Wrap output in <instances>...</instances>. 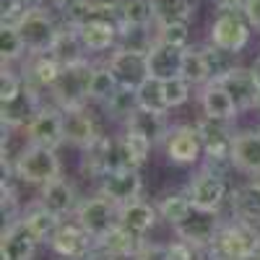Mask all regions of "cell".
Returning <instances> with one entry per match:
<instances>
[{
	"label": "cell",
	"mask_w": 260,
	"mask_h": 260,
	"mask_svg": "<svg viewBox=\"0 0 260 260\" xmlns=\"http://www.w3.org/2000/svg\"><path fill=\"white\" fill-rule=\"evenodd\" d=\"M16 29L21 31V37H24L29 55L31 52H50L52 42H55V37L60 31V26L55 24V18L45 8H39V6H34Z\"/></svg>",
	"instance_id": "9c48e42d"
},
{
	"label": "cell",
	"mask_w": 260,
	"mask_h": 260,
	"mask_svg": "<svg viewBox=\"0 0 260 260\" xmlns=\"http://www.w3.org/2000/svg\"><path fill=\"white\" fill-rule=\"evenodd\" d=\"M24 55H29V50L21 31L16 26H0V57H3V65H11Z\"/></svg>",
	"instance_id": "74e56055"
},
{
	"label": "cell",
	"mask_w": 260,
	"mask_h": 260,
	"mask_svg": "<svg viewBox=\"0 0 260 260\" xmlns=\"http://www.w3.org/2000/svg\"><path fill=\"white\" fill-rule=\"evenodd\" d=\"M83 260H122V257H117L115 252H110L107 247H102L99 242H94V247L83 255Z\"/></svg>",
	"instance_id": "c3c4849f"
},
{
	"label": "cell",
	"mask_w": 260,
	"mask_h": 260,
	"mask_svg": "<svg viewBox=\"0 0 260 260\" xmlns=\"http://www.w3.org/2000/svg\"><path fill=\"white\" fill-rule=\"evenodd\" d=\"M260 252V226L234 219L224 224L208 247L211 260H252Z\"/></svg>",
	"instance_id": "6da1fadb"
},
{
	"label": "cell",
	"mask_w": 260,
	"mask_h": 260,
	"mask_svg": "<svg viewBox=\"0 0 260 260\" xmlns=\"http://www.w3.org/2000/svg\"><path fill=\"white\" fill-rule=\"evenodd\" d=\"M96 242H99L102 247H107L110 252H115L117 257H122V260H125V257L133 260V257L138 255V250L143 247V234L127 229V226H122V224H115L104 237H99Z\"/></svg>",
	"instance_id": "4316f807"
},
{
	"label": "cell",
	"mask_w": 260,
	"mask_h": 260,
	"mask_svg": "<svg viewBox=\"0 0 260 260\" xmlns=\"http://www.w3.org/2000/svg\"><path fill=\"white\" fill-rule=\"evenodd\" d=\"M120 89V81L117 76L110 71V65H99L94 68V76H91V102H99V104H107L110 96Z\"/></svg>",
	"instance_id": "f35d334b"
},
{
	"label": "cell",
	"mask_w": 260,
	"mask_h": 260,
	"mask_svg": "<svg viewBox=\"0 0 260 260\" xmlns=\"http://www.w3.org/2000/svg\"><path fill=\"white\" fill-rule=\"evenodd\" d=\"M156 216H159V208L148 206L143 201H133V203H125L117 208V224L133 229L138 234H146L148 229H154Z\"/></svg>",
	"instance_id": "f1b7e54d"
},
{
	"label": "cell",
	"mask_w": 260,
	"mask_h": 260,
	"mask_svg": "<svg viewBox=\"0 0 260 260\" xmlns=\"http://www.w3.org/2000/svg\"><path fill=\"white\" fill-rule=\"evenodd\" d=\"M39 203L45 206L47 211H52L55 216H60V219H62V216H68V213H76V208H78L76 187L60 175V177L50 180L47 185H42Z\"/></svg>",
	"instance_id": "603a6c76"
},
{
	"label": "cell",
	"mask_w": 260,
	"mask_h": 260,
	"mask_svg": "<svg viewBox=\"0 0 260 260\" xmlns=\"http://www.w3.org/2000/svg\"><path fill=\"white\" fill-rule=\"evenodd\" d=\"M247 0H219L221 8H245Z\"/></svg>",
	"instance_id": "681fc988"
},
{
	"label": "cell",
	"mask_w": 260,
	"mask_h": 260,
	"mask_svg": "<svg viewBox=\"0 0 260 260\" xmlns=\"http://www.w3.org/2000/svg\"><path fill=\"white\" fill-rule=\"evenodd\" d=\"M167 250H169V260H195V257H198V255H195V247L187 245L185 240L167 245Z\"/></svg>",
	"instance_id": "bcb514c9"
},
{
	"label": "cell",
	"mask_w": 260,
	"mask_h": 260,
	"mask_svg": "<svg viewBox=\"0 0 260 260\" xmlns=\"http://www.w3.org/2000/svg\"><path fill=\"white\" fill-rule=\"evenodd\" d=\"M232 122L234 120H216L203 115L195 127L198 136L203 141V156H206V167L224 175L229 167H234L232 161V143H234V133H232Z\"/></svg>",
	"instance_id": "7a4b0ae2"
},
{
	"label": "cell",
	"mask_w": 260,
	"mask_h": 260,
	"mask_svg": "<svg viewBox=\"0 0 260 260\" xmlns=\"http://www.w3.org/2000/svg\"><path fill=\"white\" fill-rule=\"evenodd\" d=\"M62 120H65V141L78 148H89L102 136L94 115L89 112V104L76 107V110H62Z\"/></svg>",
	"instance_id": "ffe728a7"
},
{
	"label": "cell",
	"mask_w": 260,
	"mask_h": 260,
	"mask_svg": "<svg viewBox=\"0 0 260 260\" xmlns=\"http://www.w3.org/2000/svg\"><path fill=\"white\" fill-rule=\"evenodd\" d=\"M107 115H110L112 120H127L130 115H133L138 110V94L136 89H130V86H120V89L110 96V102L104 104Z\"/></svg>",
	"instance_id": "8d00e7d4"
},
{
	"label": "cell",
	"mask_w": 260,
	"mask_h": 260,
	"mask_svg": "<svg viewBox=\"0 0 260 260\" xmlns=\"http://www.w3.org/2000/svg\"><path fill=\"white\" fill-rule=\"evenodd\" d=\"M122 138H125V146H127V151H130V156H133L136 167H141V164L151 156V148H154V143H151L143 133L133 130V127H125V130H122Z\"/></svg>",
	"instance_id": "60d3db41"
},
{
	"label": "cell",
	"mask_w": 260,
	"mask_h": 260,
	"mask_svg": "<svg viewBox=\"0 0 260 260\" xmlns=\"http://www.w3.org/2000/svg\"><path fill=\"white\" fill-rule=\"evenodd\" d=\"M257 110H260V102H257Z\"/></svg>",
	"instance_id": "f5cc1de1"
},
{
	"label": "cell",
	"mask_w": 260,
	"mask_h": 260,
	"mask_svg": "<svg viewBox=\"0 0 260 260\" xmlns=\"http://www.w3.org/2000/svg\"><path fill=\"white\" fill-rule=\"evenodd\" d=\"M21 219L26 221V226L34 232V237L39 242H50L52 240V234L57 232V226H60V216H55L52 211H47L42 203H34Z\"/></svg>",
	"instance_id": "1f68e13d"
},
{
	"label": "cell",
	"mask_w": 260,
	"mask_h": 260,
	"mask_svg": "<svg viewBox=\"0 0 260 260\" xmlns=\"http://www.w3.org/2000/svg\"><path fill=\"white\" fill-rule=\"evenodd\" d=\"M138 107H143V110H151V112H167L169 104H167V96H164V81L148 76L138 89Z\"/></svg>",
	"instance_id": "e575fe53"
},
{
	"label": "cell",
	"mask_w": 260,
	"mask_h": 260,
	"mask_svg": "<svg viewBox=\"0 0 260 260\" xmlns=\"http://www.w3.org/2000/svg\"><path fill=\"white\" fill-rule=\"evenodd\" d=\"M216 81H221V86L232 94L237 110H252L260 102V78L252 68H242V65H232V68L219 76Z\"/></svg>",
	"instance_id": "8fae6325"
},
{
	"label": "cell",
	"mask_w": 260,
	"mask_h": 260,
	"mask_svg": "<svg viewBox=\"0 0 260 260\" xmlns=\"http://www.w3.org/2000/svg\"><path fill=\"white\" fill-rule=\"evenodd\" d=\"M143 190V180H141V172L138 167H125V169H112L107 172L99 182V192L107 195L112 203L125 206V203H133L138 201V195Z\"/></svg>",
	"instance_id": "7c38bea8"
},
{
	"label": "cell",
	"mask_w": 260,
	"mask_h": 260,
	"mask_svg": "<svg viewBox=\"0 0 260 260\" xmlns=\"http://www.w3.org/2000/svg\"><path fill=\"white\" fill-rule=\"evenodd\" d=\"M242 13L247 16L250 26H252L255 31H260V0H247L245 8H242Z\"/></svg>",
	"instance_id": "7dc6e473"
},
{
	"label": "cell",
	"mask_w": 260,
	"mask_h": 260,
	"mask_svg": "<svg viewBox=\"0 0 260 260\" xmlns=\"http://www.w3.org/2000/svg\"><path fill=\"white\" fill-rule=\"evenodd\" d=\"M159 42H167V45L175 47H187L190 42V24L187 21H172V24H156V34Z\"/></svg>",
	"instance_id": "ab89813d"
},
{
	"label": "cell",
	"mask_w": 260,
	"mask_h": 260,
	"mask_svg": "<svg viewBox=\"0 0 260 260\" xmlns=\"http://www.w3.org/2000/svg\"><path fill=\"white\" fill-rule=\"evenodd\" d=\"M250 21L242 8H221L211 24V45L232 55L242 52L250 42Z\"/></svg>",
	"instance_id": "8992f818"
},
{
	"label": "cell",
	"mask_w": 260,
	"mask_h": 260,
	"mask_svg": "<svg viewBox=\"0 0 260 260\" xmlns=\"http://www.w3.org/2000/svg\"><path fill=\"white\" fill-rule=\"evenodd\" d=\"M50 3H52L55 8H65L68 3H76V0H50Z\"/></svg>",
	"instance_id": "f907efd6"
},
{
	"label": "cell",
	"mask_w": 260,
	"mask_h": 260,
	"mask_svg": "<svg viewBox=\"0 0 260 260\" xmlns=\"http://www.w3.org/2000/svg\"><path fill=\"white\" fill-rule=\"evenodd\" d=\"M86 52H104L120 42V26L110 18H91L76 29Z\"/></svg>",
	"instance_id": "44dd1931"
},
{
	"label": "cell",
	"mask_w": 260,
	"mask_h": 260,
	"mask_svg": "<svg viewBox=\"0 0 260 260\" xmlns=\"http://www.w3.org/2000/svg\"><path fill=\"white\" fill-rule=\"evenodd\" d=\"M24 86H26L24 73H13L8 65H3V73H0V104L16 99L21 91H24Z\"/></svg>",
	"instance_id": "7bdbcfd3"
},
{
	"label": "cell",
	"mask_w": 260,
	"mask_h": 260,
	"mask_svg": "<svg viewBox=\"0 0 260 260\" xmlns=\"http://www.w3.org/2000/svg\"><path fill=\"white\" fill-rule=\"evenodd\" d=\"M37 245L39 240L26 226L24 219L8 221V226L3 229V242H0V257L3 260H31L37 252Z\"/></svg>",
	"instance_id": "2e32d148"
},
{
	"label": "cell",
	"mask_w": 260,
	"mask_h": 260,
	"mask_svg": "<svg viewBox=\"0 0 260 260\" xmlns=\"http://www.w3.org/2000/svg\"><path fill=\"white\" fill-rule=\"evenodd\" d=\"M164 146H167V156L175 164H195L203 156V141H201L198 127L195 125L172 127Z\"/></svg>",
	"instance_id": "9a60e30c"
},
{
	"label": "cell",
	"mask_w": 260,
	"mask_h": 260,
	"mask_svg": "<svg viewBox=\"0 0 260 260\" xmlns=\"http://www.w3.org/2000/svg\"><path fill=\"white\" fill-rule=\"evenodd\" d=\"M42 110V99H39V89H34L31 83L24 86L16 99L11 102H3L0 107V120H3V130H13V127H21V125H29L31 117Z\"/></svg>",
	"instance_id": "e0dca14e"
},
{
	"label": "cell",
	"mask_w": 260,
	"mask_h": 260,
	"mask_svg": "<svg viewBox=\"0 0 260 260\" xmlns=\"http://www.w3.org/2000/svg\"><path fill=\"white\" fill-rule=\"evenodd\" d=\"M26 138L29 143L47 146V148H60L62 143H68L65 141V120H62L60 107L42 104V110L26 125Z\"/></svg>",
	"instance_id": "30bf717a"
},
{
	"label": "cell",
	"mask_w": 260,
	"mask_h": 260,
	"mask_svg": "<svg viewBox=\"0 0 260 260\" xmlns=\"http://www.w3.org/2000/svg\"><path fill=\"white\" fill-rule=\"evenodd\" d=\"M187 47H175L167 42H154L151 50L146 52V62H148V76H154L159 81L182 76V57H185Z\"/></svg>",
	"instance_id": "d6986e66"
},
{
	"label": "cell",
	"mask_w": 260,
	"mask_h": 260,
	"mask_svg": "<svg viewBox=\"0 0 260 260\" xmlns=\"http://www.w3.org/2000/svg\"><path fill=\"white\" fill-rule=\"evenodd\" d=\"M133 260H169V250H167V245H148V242H143V247L138 250V255Z\"/></svg>",
	"instance_id": "f6af8a7d"
},
{
	"label": "cell",
	"mask_w": 260,
	"mask_h": 260,
	"mask_svg": "<svg viewBox=\"0 0 260 260\" xmlns=\"http://www.w3.org/2000/svg\"><path fill=\"white\" fill-rule=\"evenodd\" d=\"M190 89L192 86L182 78V76H175V78H167L164 81V96H167V104L169 110H175V107L185 104L190 99Z\"/></svg>",
	"instance_id": "ee69618b"
},
{
	"label": "cell",
	"mask_w": 260,
	"mask_h": 260,
	"mask_svg": "<svg viewBox=\"0 0 260 260\" xmlns=\"http://www.w3.org/2000/svg\"><path fill=\"white\" fill-rule=\"evenodd\" d=\"M110 71L117 76L120 86H130V89H138V86L148 78V62L146 55L125 50V47H115V52L110 55Z\"/></svg>",
	"instance_id": "ac0fdd59"
},
{
	"label": "cell",
	"mask_w": 260,
	"mask_h": 260,
	"mask_svg": "<svg viewBox=\"0 0 260 260\" xmlns=\"http://www.w3.org/2000/svg\"><path fill=\"white\" fill-rule=\"evenodd\" d=\"M151 21V0H120V26H148Z\"/></svg>",
	"instance_id": "d590c367"
},
{
	"label": "cell",
	"mask_w": 260,
	"mask_h": 260,
	"mask_svg": "<svg viewBox=\"0 0 260 260\" xmlns=\"http://www.w3.org/2000/svg\"><path fill=\"white\" fill-rule=\"evenodd\" d=\"M159 208V216L169 224V226H180L190 219V213L195 211L192 201L187 198V192L185 195H167V198H161V203L156 206Z\"/></svg>",
	"instance_id": "836d02e7"
},
{
	"label": "cell",
	"mask_w": 260,
	"mask_h": 260,
	"mask_svg": "<svg viewBox=\"0 0 260 260\" xmlns=\"http://www.w3.org/2000/svg\"><path fill=\"white\" fill-rule=\"evenodd\" d=\"M125 167H136V161L122 136H99L89 148H83V172H89L91 177L102 180L107 172Z\"/></svg>",
	"instance_id": "277c9868"
},
{
	"label": "cell",
	"mask_w": 260,
	"mask_h": 260,
	"mask_svg": "<svg viewBox=\"0 0 260 260\" xmlns=\"http://www.w3.org/2000/svg\"><path fill=\"white\" fill-rule=\"evenodd\" d=\"M94 242L96 240L78 221H73V224H62L60 221L57 232L52 234V240H50V247L62 260H83V255L94 247Z\"/></svg>",
	"instance_id": "5bb4252c"
},
{
	"label": "cell",
	"mask_w": 260,
	"mask_h": 260,
	"mask_svg": "<svg viewBox=\"0 0 260 260\" xmlns=\"http://www.w3.org/2000/svg\"><path fill=\"white\" fill-rule=\"evenodd\" d=\"M232 161L234 169L245 172V175H260V130H245V133L234 136Z\"/></svg>",
	"instance_id": "cb8c5ba5"
},
{
	"label": "cell",
	"mask_w": 260,
	"mask_h": 260,
	"mask_svg": "<svg viewBox=\"0 0 260 260\" xmlns=\"http://www.w3.org/2000/svg\"><path fill=\"white\" fill-rule=\"evenodd\" d=\"M125 127H133L138 133H143L154 146L167 141V136H169V125L164 120V112H151V110H143V107H138V110L125 120Z\"/></svg>",
	"instance_id": "83f0119b"
},
{
	"label": "cell",
	"mask_w": 260,
	"mask_h": 260,
	"mask_svg": "<svg viewBox=\"0 0 260 260\" xmlns=\"http://www.w3.org/2000/svg\"><path fill=\"white\" fill-rule=\"evenodd\" d=\"M229 208L234 219L260 226V185L250 182L229 190Z\"/></svg>",
	"instance_id": "484cf974"
},
{
	"label": "cell",
	"mask_w": 260,
	"mask_h": 260,
	"mask_svg": "<svg viewBox=\"0 0 260 260\" xmlns=\"http://www.w3.org/2000/svg\"><path fill=\"white\" fill-rule=\"evenodd\" d=\"M94 68L89 60H78L71 65H62V73L57 78V83L52 86V99L57 102L60 110H76V107H86L91 102V76Z\"/></svg>",
	"instance_id": "3957f363"
},
{
	"label": "cell",
	"mask_w": 260,
	"mask_h": 260,
	"mask_svg": "<svg viewBox=\"0 0 260 260\" xmlns=\"http://www.w3.org/2000/svg\"><path fill=\"white\" fill-rule=\"evenodd\" d=\"M83 52H86V47H83V42L73 26H62L52 42V47H50V55H55L62 65L83 60Z\"/></svg>",
	"instance_id": "f546056e"
},
{
	"label": "cell",
	"mask_w": 260,
	"mask_h": 260,
	"mask_svg": "<svg viewBox=\"0 0 260 260\" xmlns=\"http://www.w3.org/2000/svg\"><path fill=\"white\" fill-rule=\"evenodd\" d=\"M255 182H257V185H260V175H257V180H255Z\"/></svg>",
	"instance_id": "816d5d0a"
},
{
	"label": "cell",
	"mask_w": 260,
	"mask_h": 260,
	"mask_svg": "<svg viewBox=\"0 0 260 260\" xmlns=\"http://www.w3.org/2000/svg\"><path fill=\"white\" fill-rule=\"evenodd\" d=\"M31 8L34 6L29 0H0V18H3L0 26H18Z\"/></svg>",
	"instance_id": "b9f144b4"
},
{
	"label": "cell",
	"mask_w": 260,
	"mask_h": 260,
	"mask_svg": "<svg viewBox=\"0 0 260 260\" xmlns=\"http://www.w3.org/2000/svg\"><path fill=\"white\" fill-rule=\"evenodd\" d=\"M201 110H203V115L216 117V120H234L237 112H240L232 94L221 86V81H216V78L208 81L201 89Z\"/></svg>",
	"instance_id": "d4e9b609"
},
{
	"label": "cell",
	"mask_w": 260,
	"mask_h": 260,
	"mask_svg": "<svg viewBox=\"0 0 260 260\" xmlns=\"http://www.w3.org/2000/svg\"><path fill=\"white\" fill-rule=\"evenodd\" d=\"M182 78L190 86H206L208 81H213L206 50H192V47L185 50V57H182Z\"/></svg>",
	"instance_id": "d6a6232c"
},
{
	"label": "cell",
	"mask_w": 260,
	"mask_h": 260,
	"mask_svg": "<svg viewBox=\"0 0 260 260\" xmlns=\"http://www.w3.org/2000/svg\"><path fill=\"white\" fill-rule=\"evenodd\" d=\"M13 177H18L21 182H29V185H47L50 180L60 177V159L55 154V148L47 146H37L29 143L21 154L16 156V161L11 164Z\"/></svg>",
	"instance_id": "5b68a950"
},
{
	"label": "cell",
	"mask_w": 260,
	"mask_h": 260,
	"mask_svg": "<svg viewBox=\"0 0 260 260\" xmlns=\"http://www.w3.org/2000/svg\"><path fill=\"white\" fill-rule=\"evenodd\" d=\"M187 198L198 211H219L224 201H229V187L224 175L203 167L187 185Z\"/></svg>",
	"instance_id": "52a82bcc"
},
{
	"label": "cell",
	"mask_w": 260,
	"mask_h": 260,
	"mask_svg": "<svg viewBox=\"0 0 260 260\" xmlns=\"http://www.w3.org/2000/svg\"><path fill=\"white\" fill-rule=\"evenodd\" d=\"M221 219H219V211H198L195 208L190 213V219L185 224H180L175 232L180 240H185L187 245H192L195 250H208L216 240V234L221 229Z\"/></svg>",
	"instance_id": "4fadbf2b"
},
{
	"label": "cell",
	"mask_w": 260,
	"mask_h": 260,
	"mask_svg": "<svg viewBox=\"0 0 260 260\" xmlns=\"http://www.w3.org/2000/svg\"><path fill=\"white\" fill-rule=\"evenodd\" d=\"M117 203H112L107 195H94V198H86L78 203L76 208V221L89 232L94 240L104 237L115 224H117Z\"/></svg>",
	"instance_id": "ba28073f"
},
{
	"label": "cell",
	"mask_w": 260,
	"mask_h": 260,
	"mask_svg": "<svg viewBox=\"0 0 260 260\" xmlns=\"http://www.w3.org/2000/svg\"><path fill=\"white\" fill-rule=\"evenodd\" d=\"M198 8V0H151L156 24H172V21H190Z\"/></svg>",
	"instance_id": "4dcf8cb0"
},
{
	"label": "cell",
	"mask_w": 260,
	"mask_h": 260,
	"mask_svg": "<svg viewBox=\"0 0 260 260\" xmlns=\"http://www.w3.org/2000/svg\"><path fill=\"white\" fill-rule=\"evenodd\" d=\"M60 73H62V62L50 52H31L26 60V68H24L26 83H31L39 91L52 89L60 78Z\"/></svg>",
	"instance_id": "7402d4cb"
}]
</instances>
